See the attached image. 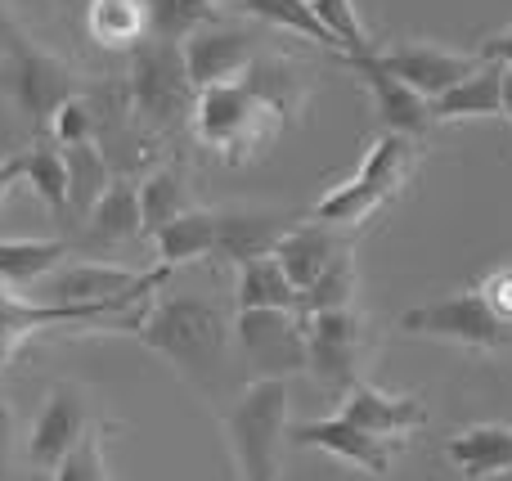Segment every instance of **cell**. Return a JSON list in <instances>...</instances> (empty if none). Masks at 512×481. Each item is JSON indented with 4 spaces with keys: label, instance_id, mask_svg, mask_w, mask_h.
Masks as SVG:
<instances>
[{
    "label": "cell",
    "instance_id": "cell-1",
    "mask_svg": "<svg viewBox=\"0 0 512 481\" xmlns=\"http://www.w3.org/2000/svg\"><path fill=\"white\" fill-rule=\"evenodd\" d=\"M131 333L149 351H158L212 410H230L248 387L239 347H234V320L212 297L167 293L140 315Z\"/></svg>",
    "mask_w": 512,
    "mask_h": 481
},
{
    "label": "cell",
    "instance_id": "cell-2",
    "mask_svg": "<svg viewBox=\"0 0 512 481\" xmlns=\"http://www.w3.org/2000/svg\"><path fill=\"white\" fill-rule=\"evenodd\" d=\"M126 108L131 117L153 135H171L180 126H189L198 104V90L185 72L180 45H162L144 36L126 59Z\"/></svg>",
    "mask_w": 512,
    "mask_h": 481
},
{
    "label": "cell",
    "instance_id": "cell-3",
    "mask_svg": "<svg viewBox=\"0 0 512 481\" xmlns=\"http://www.w3.org/2000/svg\"><path fill=\"white\" fill-rule=\"evenodd\" d=\"M414 171V140L405 135L382 131L378 140L369 144V153L360 158L351 180H342L337 189H328L315 207H310V221L333 225V230H346V225H364L373 212L391 203L400 194V185Z\"/></svg>",
    "mask_w": 512,
    "mask_h": 481
},
{
    "label": "cell",
    "instance_id": "cell-4",
    "mask_svg": "<svg viewBox=\"0 0 512 481\" xmlns=\"http://www.w3.org/2000/svg\"><path fill=\"white\" fill-rule=\"evenodd\" d=\"M288 383H248L225 410V437L243 481H279V450L288 437Z\"/></svg>",
    "mask_w": 512,
    "mask_h": 481
},
{
    "label": "cell",
    "instance_id": "cell-5",
    "mask_svg": "<svg viewBox=\"0 0 512 481\" xmlns=\"http://www.w3.org/2000/svg\"><path fill=\"white\" fill-rule=\"evenodd\" d=\"M0 50H5V63H0V86H5L9 104H14L18 113L36 126V131L50 126L54 113H59L68 99L81 95L77 72H72L63 59H54V54L36 50L23 32H14V27L5 23V18H0Z\"/></svg>",
    "mask_w": 512,
    "mask_h": 481
},
{
    "label": "cell",
    "instance_id": "cell-6",
    "mask_svg": "<svg viewBox=\"0 0 512 481\" xmlns=\"http://www.w3.org/2000/svg\"><path fill=\"white\" fill-rule=\"evenodd\" d=\"M194 135L216 149L230 167H243L274 131H279V117L252 95L243 90L239 81H225V86H212V90H198V104H194Z\"/></svg>",
    "mask_w": 512,
    "mask_h": 481
},
{
    "label": "cell",
    "instance_id": "cell-7",
    "mask_svg": "<svg viewBox=\"0 0 512 481\" xmlns=\"http://www.w3.org/2000/svg\"><path fill=\"white\" fill-rule=\"evenodd\" d=\"M396 329L409 333V338L454 342V347H468V351H512V324L490 311L477 288H463V293L414 306V311L400 315Z\"/></svg>",
    "mask_w": 512,
    "mask_h": 481
},
{
    "label": "cell",
    "instance_id": "cell-8",
    "mask_svg": "<svg viewBox=\"0 0 512 481\" xmlns=\"http://www.w3.org/2000/svg\"><path fill=\"white\" fill-rule=\"evenodd\" d=\"M234 347L248 383H270V378L288 383L306 374V320L297 311H239Z\"/></svg>",
    "mask_w": 512,
    "mask_h": 481
},
{
    "label": "cell",
    "instance_id": "cell-9",
    "mask_svg": "<svg viewBox=\"0 0 512 481\" xmlns=\"http://www.w3.org/2000/svg\"><path fill=\"white\" fill-rule=\"evenodd\" d=\"M95 428H99L95 423V396H90L86 387H77V383L50 387L45 405L36 410L32 428H27V446H23L27 468H36V473H54V468L72 455V446Z\"/></svg>",
    "mask_w": 512,
    "mask_h": 481
},
{
    "label": "cell",
    "instance_id": "cell-10",
    "mask_svg": "<svg viewBox=\"0 0 512 481\" xmlns=\"http://www.w3.org/2000/svg\"><path fill=\"white\" fill-rule=\"evenodd\" d=\"M364 320L355 311H324L306 320V374L346 396L364 378Z\"/></svg>",
    "mask_w": 512,
    "mask_h": 481
},
{
    "label": "cell",
    "instance_id": "cell-11",
    "mask_svg": "<svg viewBox=\"0 0 512 481\" xmlns=\"http://www.w3.org/2000/svg\"><path fill=\"white\" fill-rule=\"evenodd\" d=\"M283 446H297V450H324V455L342 459V464L360 468L369 477H387L396 468V455L405 441H382L360 432L355 423H346L342 414H328V419H301L288 423V437Z\"/></svg>",
    "mask_w": 512,
    "mask_h": 481
},
{
    "label": "cell",
    "instance_id": "cell-12",
    "mask_svg": "<svg viewBox=\"0 0 512 481\" xmlns=\"http://www.w3.org/2000/svg\"><path fill=\"white\" fill-rule=\"evenodd\" d=\"M261 50L265 45L252 27H234L221 18V23L203 27L198 36H189L180 45V59H185L194 90H212V86H225V81H239Z\"/></svg>",
    "mask_w": 512,
    "mask_h": 481
},
{
    "label": "cell",
    "instance_id": "cell-13",
    "mask_svg": "<svg viewBox=\"0 0 512 481\" xmlns=\"http://www.w3.org/2000/svg\"><path fill=\"white\" fill-rule=\"evenodd\" d=\"M373 59L396 81H405L414 95H423L427 104L481 68L477 50H445V45H432V41H409V45H396V50H378Z\"/></svg>",
    "mask_w": 512,
    "mask_h": 481
},
{
    "label": "cell",
    "instance_id": "cell-14",
    "mask_svg": "<svg viewBox=\"0 0 512 481\" xmlns=\"http://www.w3.org/2000/svg\"><path fill=\"white\" fill-rule=\"evenodd\" d=\"M342 414L346 423H355L360 432L382 441H405L409 432H418L427 423V405L418 396H396V392H382L378 383L360 378L351 392L342 396Z\"/></svg>",
    "mask_w": 512,
    "mask_h": 481
},
{
    "label": "cell",
    "instance_id": "cell-15",
    "mask_svg": "<svg viewBox=\"0 0 512 481\" xmlns=\"http://www.w3.org/2000/svg\"><path fill=\"white\" fill-rule=\"evenodd\" d=\"M373 54H378V50H373ZM373 54H364V59H342V63L364 81V90H369V99H373V113H378L382 131L405 135V140H418V135L432 126L427 99L414 95V90H409L405 81L391 77L387 68H378V59H373Z\"/></svg>",
    "mask_w": 512,
    "mask_h": 481
},
{
    "label": "cell",
    "instance_id": "cell-16",
    "mask_svg": "<svg viewBox=\"0 0 512 481\" xmlns=\"http://www.w3.org/2000/svg\"><path fill=\"white\" fill-rule=\"evenodd\" d=\"M292 216L283 212H216V248L212 257L225 266H248V261L274 257L279 239L292 230Z\"/></svg>",
    "mask_w": 512,
    "mask_h": 481
},
{
    "label": "cell",
    "instance_id": "cell-17",
    "mask_svg": "<svg viewBox=\"0 0 512 481\" xmlns=\"http://www.w3.org/2000/svg\"><path fill=\"white\" fill-rule=\"evenodd\" d=\"M342 252H346L342 230L319 225V221H301V225H292V230L279 239L274 261H279V270L292 279V288H297V293H306V288L315 284V279L324 275L337 257H342Z\"/></svg>",
    "mask_w": 512,
    "mask_h": 481
},
{
    "label": "cell",
    "instance_id": "cell-18",
    "mask_svg": "<svg viewBox=\"0 0 512 481\" xmlns=\"http://www.w3.org/2000/svg\"><path fill=\"white\" fill-rule=\"evenodd\" d=\"M144 234L140 221V189L131 180H113L108 194L99 198L86 212V234H81V248L86 252H113L122 243H135Z\"/></svg>",
    "mask_w": 512,
    "mask_h": 481
},
{
    "label": "cell",
    "instance_id": "cell-19",
    "mask_svg": "<svg viewBox=\"0 0 512 481\" xmlns=\"http://www.w3.org/2000/svg\"><path fill=\"white\" fill-rule=\"evenodd\" d=\"M239 86L252 90L279 122H292V117L301 113V104H306V95H310L306 72H301L288 54H270V50H261L248 63V72L239 77Z\"/></svg>",
    "mask_w": 512,
    "mask_h": 481
},
{
    "label": "cell",
    "instance_id": "cell-20",
    "mask_svg": "<svg viewBox=\"0 0 512 481\" xmlns=\"http://www.w3.org/2000/svg\"><path fill=\"white\" fill-rule=\"evenodd\" d=\"M445 459L468 481H499L512 473V428L508 423H472L450 437Z\"/></svg>",
    "mask_w": 512,
    "mask_h": 481
},
{
    "label": "cell",
    "instance_id": "cell-21",
    "mask_svg": "<svg viewBox=\"0 0 512 481\" xmlns=\"http://www.w3.org/2000/svg\"><path fill=\"white\" fill-rule=\"evenodd\" d=\"M432 122H477V117H504V68L486 63L463 77L459 86H450L441 99L427 104Z\"/></svg>",
    "mask_w": 512,
    "mask_h": 481
},
{
    "label": "cell",
    "instance_id": "cell-22",
    "mask_svg": "<svg viewBox=\"0 0 512 481\" xmlns=\"http://www.w3.org/2000/svg\"><path fill=\"white\" fill-rule=\"evenodd\" d=\"M68 257L63 239H0V288H36Z\"/></svg>",
    "mask_w": 512,
    "mask_h": 481
},
{
    "label": "cell",
    "instance_id": "cell-23",
    "mask_svg": "<svg viewBox=\"0 0 512 481\" xmlns=\"http://www.w3.org/2000/svg\"><path fill=\"white\" fill-rule=\"evenodd\" d=\"M301 293L292 279L279 270L274 257L248 261L239 266V284H234V311H297Z\"/></svg>",
    "mask_w": 512,
    "mask_h": 481
},
{
    "label": "cell",
    "instance_id": "cell-24",
    "mask_svg": "<svg viewBox=\"0 0 512 481\" xmlns=\"http://www.w3.org/2000/svg\"><path fill=\"white\" fill-rule=\"evenodd\" d=\"M221 9L207 0H144V36L162 45H185L203 27L221 23Z\"/></svg>",
    "mask_w": 512,
    "mask_h": 481
},
{
    "label": "cell",
    "instance_id": "cell-25",
    "mask_svg": "<svg viewBox=\"0 0 512 481\" xmlns=\"http://www.w3.org/2000/svg\"><path fill=\"white\" fill-rule=\"evenodd\" d=\"M212 248H216V212L189 207L185 216H176V221L158 234V266L162 270L189 266V261L212 257Z\"/></svg>",
    "mask_w": 512,
    "mask_h": 481
},
{
    "label": "cell",
    "instance_id": "cell-26",
    "mask_svg": "<svg viewBox=\"0 0 512 481\" xmlns=\"http://www.w3.org/2000/svg\"><path fill=\"white\" fill-rule=\"evenodd\" d=\"M86 32L104 50H126L144 41V0H90Z\"/></svg>",
    "mask_w": 512,
    "mask_h": 481
},
{
    "label": "cell",
    "instance_id": "cell-27",
    "mask_svg": "<svg viewBox=\"0 0 512 481\" xmlns=\"http://www.w3.org/2000/svg\"><path fill=\"white\" fill-rule=\"evenodd\" d=\"M63 167H68V212H77L86 221V212L113 185V167L99 153V144H68L63 149Z\"/></svg>",
    "mask_w": 512,
    "mask_h": 481
},
{
    "label": "cell",
    "instance_id": "cell-28",
    "mask_svg": "<svg viewBox=\"0 0 512 481\" xmlns=\"http://www.w3.org/2000/svg\"><path fill=\"white\" fill-rule=\"evenodd\" d=\"M140 189V221H144V234H153L158 239L162 230H167L176 216H185L189 207V185H185V176H180L176 167H153L149 171V180L144 185H135Z\"/></svg>",
    "mask_w": 512,
    "mask_h": 481
},
{
    "label": "cell",
    "instance_id": "cell-29",
    "mask_svg": "<svg viewBox=\"0 0 512 481\" xmlns=\"http://www.w3.org/2000/svg\"><path fill=\"white\" fill-rule=\"evenodd\" d=\"M355 284H360V270H355V257H351V248H346L342 257L301 293L297 315L310 320V315H324V311H355Z\"/></svg>",
    "mask_w": 512,
    "mask_h": 481
},
{
    "label": "cell",
    "instance_id": "cell-30",
    "mask_svg": "<svg viewBox=\"0 0 512 481\" xmlns=\"http://www.w3.org/2000/svg\"><path fill=\"white\" fill-rule=\"evenodd\" d=\"M23 185L54 212H68V167H63V149L54 140H36L23 153Z\"/></svg>",
    "mask_w": 512,
    "mask_h": 481
},
{
    "label": "cell",
    "instance_id": "cell-31",
    "mask_svg": "<svg viewBox=\"0 0 512 481\" xmlns=\"http://www.w3.org/2000/svg\"><path fill=\"white\" fill-rule=\"evenodd\" d=\"M310 14H315L319 27L333 36L342 59H364V54L378 50L369 27H364V18H360V9H355V0H310Z\"/></svg>",
    "mask_w": 512,
    "mask_h": 481
},
{
    "label": "cell",
    "instance_id": "cell-32",
    "mask_svg": "<svg viewBox=\"0 0 512 481\" xmlns=\"http://www.w3.org/2000/svg\"><path fill=\"white\" fill-rule=\"evenodd\" d=\"M239 9H243L248 18H256V23H265V27H279V32L306 36V41L337 50L333 36H328L324 27H319V18L310 14V0H243Z\"/></svg>",
    "mask_w": 512,
    "mask_h": 481
},
{
    "label": "cell",
    "instance_id": "cell-33",
    "mask_svg": "<svg viewBox=\"0 0 512 481\" xmlns=\"http://www.w3.org/2000/svg\"><path fill=\"white\" fill-rule=\"evenodd\" d=\"M54 481H108L104 464V428L86 432V437L72 446V455L54 468Z\"/></svg>",
    "mask_w": 512,
    "mask_h": 481
},
{
    "label": "cell",
    "instance_id": "cell-34",
    "mask_svg": "<svg viewBox=\"0 0 512 481\" xmlns=\"http://www.w3.org/2000/svg\"><path fill=\"white\" fill-rule=\"evenodd\" d=\"M50 135H54V144H59V149H68V144H95V113H90L86 90H81L77 99H68V104L54 113Z\"/></svg>",
    "mask_w": 512,
    "mask_h": 481
},
{
    "label": "cell",
    "instance_id": "cell-35",
    "mask_svg": "<svg viewBox=\"0 0 512 481\" xmlns=\"http://www.w3.org/2000/svg\"><path fill=\"white\" fill-rule=\"evenodd\" d=\"M477 293L486 297V306L499 315V320L512 324V266H495L486 279H481Z\"/></svg>",
    "mask_w": 512,
    "mask_h": 481
},
{
    "label": "cell",
    "instance_id": "cell-36",
    "mask_svg": "<svg viewBox=\"0 0 512 481\" xmlns=\"http://www.w3.org/2000/svg\"><path fill=\"white\" fill-rule=\"evenodd\" d=\"M14 455H18V432H14V414L0 401V481H9L14 473Z\"/></svg>",
    "mask_w": 512,
    "mask_h": 481
},
{
    "label": "cell",
    "instance_id": "cell-37",
    "mask_svg": "<svg viewBox=\"0 0 512 481\" xmlns=\"http://www.w3.org/2000/svg\"><path fill=\"white\" fill-rule=\"evenodd\" d=\"M477 59H486V63H499V68H512V23L504 27V32L486 36V41L477 45Z\"/></svg>",
    "mask_w": 512,
    "mask_h": 481
},
{
    "label": "cell",
    "instance_id": "cell-38",
    "mask_svg": "<svg viewBox=\"0 0 512 481\" xmlns=\"http://www.w3.org/2000/svg\"><path fill=\"white\" fill-rule=\"evenodd\" d=\"M18 180H23V153H18V158H5V162H0V203H5V194L18 185Z\"/></svg>",
    "mask_w": 512,
    "mask_h": 481
},
{
    "label": "cell",
    "instance_id": "cell-39",
    "mask_svg": "<svg viewBox=\"0 0 512 481\" xmlns=\"http://www.w3.org/2000/svg\"><path fill=\"white\" fill-rule=\"evenodd\" d=\"M504 122L512 126V68H504Z\"/></svg>",
    "mask_w": 512,
    "mask_h": 481
},
{
    "label": "cell",
    "instance_id": "cell-40",
    "mask_svg": "<svg viewBox=\"0 0 512 481\" xmlns=\"http://www.w3.org/2000/svg\"><path fill=\"white\" fill-rule=\"evenodd\" d=\"M18 9H27V14H45V9L54 5V0H14Z\"/></svg>",
    "mask_w": 512,
    "mask_h": 481
},
{
    "label": "cell",
    "instance_id": "cell-41",
    "mask_svg": "<svg viewBox=\"0 0 512 481\" xmlns=\"http://www.w3.org/2000/svg\"><path fill=\"white\" fill-rule=\"evenodd\" d=\"M207 5H216V9H221V14H225V9H239L243 0H207Z\"/></svg>",
    "mask_w": 512,
    "mask_h": 481
},
{
    "label": "cell",
    "instance_id": "cell-42",
    "mask_svg": "<svg viewBox=\"0 0 512 481\" xmlns=\"http://www.w3.org/2000/svg\"><path fill=\"white\" fill-rule=\"evenodd\" d=\"M499 481H512V473H508V477H499Z\"/></svg>",
    "mask_w": 512,
    "mask_h": 481
}]
</instances>
